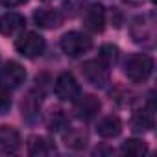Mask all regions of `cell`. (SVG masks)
Returning <instances> with one entry per match:
<instances>
[{"label":"cell","instance_id":"6da1fadb","mask_svg":"<svg viewBox=\"0 0 157 157\" xmlns=\"http://www.w3.org/2000/svg\"><path fill=\"white\" fill-rule=\"evenodd\" d=\"M124 70L131 82H135V83L146 82L153 72V59L148 54H133L128 57Z\"/></svg>","mask_w":157,"mask_h":157},{"label":"cell","instance_id":"7a4b0ae2","mask_svg":"<svg viewBox=\"0 0 157 157\" xmlns=\"http://www.w3.org/2000/svg\"><path fill=\"white\" fill-rule=\"evenodd\" d=\"M24 80H26V70L17 61H10L0 68V89L4 93L19 89L24 83Z\"/></svg>","mask_w":157,"mask_h":157},{"label":"cell","instance_id":"3957f363","mask_svg":"<svg viewBox=\"0 0 157 157\" xmlns=\"http://www.w3.org/2000/svg\"><path fill=\"white\" fill-rule=\"evenodd\" d=\"M91 39L82 32H68L61 37V50L68 57H80L91 48Z\"/></svg>","mask_w":157,"mask_h":157},{"label":"cell","instance_id":"277c9868","mask_svg":"<svg viewBox=\"0 0 157 157\" xmlns=\"http://www.w3.org/2000/svg\"><path fill=\"white\" fill-rule=\"evenodd\" d=\"M82 74L91 85H94L98 89H104L109 83V67L104 65L100 59L85 61L83 67H82Z\"/></svg>","mask_w":157,"mask_h":157},{"label":"cell","instance_id":"5b68a950","mask_svg":"<svg viewBox=\"0 0 157 157\" xmlns=\"http://www.w3.org/2000/svg\"><path fill=\"white\" fill-rule=\"evenodd\" d=\"M44 39L37 33V32H26L22 33L17 43H15V48L21 56L28 57V59H33V57H39L43 52H44Z\"/></svg>","mask_w":157,"mask_h":157},{"label":"cell","instance_id":"8992f818","mask_svg":"<svg viewBox=\"0 0 157 157\" xmlns=\"http://www.w3.org/2000/svg\"><path fill=\"white\" fill-rule=\"evenodd\" d=\"M131 37L137 44H151L155 37V24H153V15H142L133 19L131 22Z\"/></svg>","mask_w":157,"mask_h":157},{"label":"cell","instance_id":"52a82bcc","mask_svg":"<svg viewBox=\"0 0 157 157\" xmlns=\"http://www.w3.org/2000/svg\"><path fill=\"white\" fill-rule=\"evenodd\" d=\"M54 91H56L57 98L63 102H76L82 94V89L78 85L76 78L68 72H63L57 76V80L54 83Z\"/></svg>","mask_w":157,"mask_h":157},{"label":"cell","instance_id":"ba28073f","mask_svg":"<svg viewBox=\"0 0 157 157\" xmlns=\"http://www.w3.org/2000/svg\"><path fill=\"white\" fill-rule=\"evenodd\" d=\"M74 104H76V107H74L76 117L80 118V120H83V122L93 120L100 113V107H102L100 100L96 96H93V94H85V96L80 94V98H78Z\"/></svg>","mask_w":157,"mask_h":157},{"label":"cell","instance_id":"9c48e42d","mask_svg":"<svg viewBox=\"0 0 157 157\" xmlns=\"http://www.w3.org/2000/svg\"><path fill=\"white\" fill-rule=\"evenodd\" d=\"M83 24L93 33L104 32V28H105V10H104V6L98 4V2L89 4L87 10L83 11Z\"/></svg>","mask_w":157,"mask_h":157},{"label":"cell","instance_id":"30bf717a","mask_svg":"<svg viewBox=\"0 0 157 157\" xmlns=\"http://www.w3.org/2000/svg\"><path fill=\"white\" fill-rule=\"evenodd\" d=\"M21 148V135L11 126H0V155H13Z\"/></svg>","mask_w":157,"mask_h":157},{"label":"cell","instance_id":"8fae6325","mask_svg":"<svg viewBox=\"0 0 157 157\" xmlns=\"http://www.w3.org/2000/svg\"><path fill=\"white\" fill-rule=\"evenodd\" d=\"M24 26H26V21L17 11H8L0 17V33L2 35H15L22 32Z\"/></svg>","mask_w":157,"mask_h":157},{"label":"cell","instance_id":"7c38bea8","mask_svg":"<svg viewBox=\"0 0 157 157\" xmlns=\"http://www.w3.org/2000/svg\"><path fill=\"white\" fill-rule=\"evenodd\" d=\"M33 21L41 28L54 30V28H59L63 24V15L57 10H37L33 13Z\"/></svg>","mask_w":157,"mask_h":157},{"label":"cell","instance_id":"4fadbf2b","mask_svg":"<svg viewBox=\"0 0 157 157\" xmlns=\"http://www.w3.org/2000/svg\"><path fill=\"white\" fill-rule=\"evenodd\" d=\"M41 100H43V93H37V91L28 93V96L24 98V102H22V117H24L28 122H33V120L39 117Z\"/></svg>","mask_w":157,"mask_h":157},{"label":"cell","instance_id":"5bb4252c","mask_svg":"<svg viewBox=\"0 0 157 157\" xmlns=\"http://www.w3.org/2000/svg\"><path fill=\"white\" fill-rule=\"evenodd\" d=\"M153 128V109H139L131 118V129L135 133H146Z\"/></svg>","mask_w":157,"mask_h":157},{"label":"cell","instance_id":"9a60e30c","mask_svg":"<svg viewBox=\"0 0 157 157\" xmlns=\"http://www.w3.org/2000/svg\"><path fill=\"white\" fill-rule=\"evenodd\" d=\"M96 129H98V135H100V137H104V139H113V137H118V135H120V131H122V122H120L118 117H113V115H111V117L102 118V120L98 122Z\"/></svg>","mask_w":157,"mask_h":157},{"label":"cell","instance_id":"2e32d148","mask_svg":"<svg viewBox=\"0 0 157 157\" xmlns=\"http://www.w3.org/2000/svg\"><path fill=\"white\" fill-rule=\"evenodd\" d=\"M28 153L33 155V157H37V155H52V153H56V146L46 137H32L28 140Z\"/></svg>","mask_w":157,"mask_h":157},{"label":"cell","instance_id":"e0dca14e","mask_svg":"<svg viewBox=\"0 0 157 157\" xmlns=\"http://www.w3.org/2000/svg\"><path fill=\"white\" fill-rule=\"evenodd\" d=\"M122 153L131 155V157H140V155L148 153V146L139 139H129L122 144Z\"/></svg>","mask_w":157,"mask_h":157},{"label":"cell","instance_id":"ac0fdd59","mask_svg":"<svg viewBox=\"0 0 157 157\" xmlns=\"http://www.w3.org/2000/svg\"><path fill=\"white\" fill-rule=\"evenodd\" d=\"M65 144L74 150H82L87 144V135L80 129H68V133L65 135Z\"/></svg>","mask_w":157,"mask_h":157},{"label":"cell","instance_id":"d6986e66","mask_svg":"<svg viewBox=\"0 0 157 157\" xmlns=\"http://www.w3.org/2000/svg\"><path fill=\"white\" fill-rule=\"evenodd\" d=\"M100 61L107 67L115 65L118 61V48L115 44H104L100 48Z\"/></svg>","mask_w":157,"mask_h":157},{"label":"cell","instance_id":"ffe728a7","mask_svg":"<svg viewBox=\"0 0 157 157\" xmlns=\"http://www.w3.org/2000/svg\"><path fill=\"white\" fill-rule=\"evenodd\" d=\"M63 8H65V13L68 17H74L83 10V0H65Z\"/></svg>","mask_w":157,"mask_h":157},{"label":"cell","instance_id":"44dd1931","mask_svg":"<svg viewBox=\"0 0 157 157\" xmlns=\"http://www.w3.org/2000/svg\"><path fill=\"white\" fill-rule=\"evenodd\" d=\"M61 128H67V120H65V117H63V113L61 111H57L56 115H54V118L50 120V129L54 131H59Z\"/></svg>","mask_w":157,"mask_h":157},{"label":"cell","instance_id":"7402d4cb","mask_svg":"<svg viewBox=\"0 0 157 157\" xmlns=\"http://www.w3.org/2000/svg\"><path fill=\"white\" fill-rule=\"evenodd\" d=\"M10 107H11V100L6 94H0V115H4Z\"/></svg>","mask_w":157,"mask_h":157},{"label":"cell","instance_id":"603a6c76","mask_svg":"<svg viewBox=\"0 0 157 157\" xmlns=\"http://www.w3.org/2000/svg\"><path fill=\"white\" fill-rule=\"evenodd\" d=\"M24 2H28V0H0V4H2V6H8V8H15V6H22Z\"/></svg>","mask_w":157,"mask_h":157},{"label":"cell","instance_id":"cb8c5ba5","mask_svg":"<svg viewBox=\"0 0 157 157\" xmlns=\"http://www.w3.org/2000/svg\"><path fill=\"white\" fill-rule=\"evenodd\" d=\"M151 2H155V0H151Z\"/></svg>","mask_w":157,"mask_h":157}]
</instances>
